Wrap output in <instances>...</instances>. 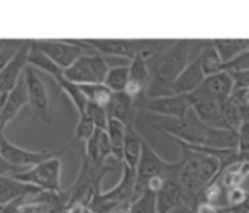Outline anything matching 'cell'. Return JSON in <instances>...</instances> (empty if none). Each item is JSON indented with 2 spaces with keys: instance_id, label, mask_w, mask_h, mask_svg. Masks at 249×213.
<instances>
[{
  "instance_id": "16",
  "label": "cell",
  "mask_w": 249,
  "mask_h": 213,
  "mask_svg": "<svg viewBox=\"0 0 249 213\" xmlns=\"http://www.w3.org/2000/svg\"><path fill=\"white\" fill-rule=\"evenodd\" d=\"M178 173H180V169L171 173L170 176L164 180V184L160 190V193L156 195V213H170L177 207H180V205H185L183 190H181Z\"/></svg>"
},
{
  "instance_id": "38",
  "label": "cell",
  "mask_w": 249,
  "mask_h": 213,
  "mask_svg": "<svg viewBox=\"0 0 249 213\" xmlns=\"http://www.w3.org/2000/svg\"><path fill=\"white\" fill-rule=\"evenodd\" d=\"M24 171H27V169H19V167L12 166V164L7 163V161L3 159V156L0 154V176H16V174L24 173Z\"/></svg>"
},
{
  "instance_id": "13",
  "label": "cell",
  "mask_w": 249,
  "mask_h": 213,
  "mask_svg": "<svg viewBox=\"0 0 249 213\" xmlns=\"http://www.w3.org/2000/svg\"><path fill=\"white\" fill-rule=\"evenodd\" d=\"M138 110H146L164 118H183L192 110L188 95H170L160 98H146L138 105Z\"/></svg>"
},
{
  "instance_id": "36",
  "label": "cell",
  "mask_w": 249,
  "mask_h": 213,
  "mask_svg": "<svg viewBox=\"0 0 249 213\" xmlns=\"http://www.w3.org/2000/svg\"><path fill=\"white\" fill-rule=\"evenodd\" d=\"M246 197H248V193L241 186L231 188V190L227 191V207H231V208L243 207L244 201H246Z\"/></svg>"
},
{
  "instance_id": "10",
  "label": "cell",
  "mask_w": 249,
  "mask_h": 213,
  "mask_svg": "<svg viewBox=\"0 0 249 213\" xmlns=\"http://www.w3.org/2000/svg\"><path fill=\"white\" fill-rule=\"evenodd\" d=\"M24 78H26L27 85V97H29V107L33 114L39 118L44 124H51V105H50V97H48V90L41 76L37 75V69L34 66H27L24 71Z\"/></svg>"
},
{
  "instance_id": "43",
  "label": "cell",
  "mask_w": 249,
  "mask_h": 213,
  "mask_svg": "<svg viewBox=\"0 0 249 213\" xmlns=\"http://www.w3.org/2000/svg\"><path fill=\"white\" fill-rule=\"evenodd\" d=\"M232 213H249L244 207H237V208H232Z\"/></svg>"
},
{
  "instance_id": "21",
  "label": "cell",
  "mask_w": 249,
  "mask_h": 213,
  "mask_svg": "<svg viewBox=\"0 0 249 213\" xmlns=\"http://www.w3.org/2000/svg\"><path fill=\"white\" fill-rule=\"evenodd\" d=\"M107 115L108 118H117L125 125H134L136 115H138V107L132 102L131 97L122 93H114L107 105Z\"/></svg>"
},
{
  "instance_id": "12",
  "label": "cell",
  "mask_w": 249,
  "mask_h": 213,
  "mask_svg": "<svg viewBox=\"0 0 249 213\" xmlns=\"http://www.w3.org/2000/svg\"><path fill=\"white\" fill-rule=\"evenodd\" d=\"M234 92V78L229 71H220L217 75L207 76L203 83L188 95L190 103L194 100H215V102L224 103L232 97Z\"/></svg>"
},
{
  "instance_id": "28",
  "label": "cell",
  "mask_w": 249,
  "mask_h": 213,
  "mask_svg": "<svg viewBox=\"0 0 249 213\" xmlns=\"http://www.w3.org/2000/svg\"><path fill=\"white\" fill-rule=\"evenodd\" d=\"M127 83H129V65H125V66H114V68L108 69L104 85L112 93H122L127 88Z\"/></svg>"
},
{
  "instance_id": "19",
  "label": "cell",
  "mask_w": 249,
  "mask_h": 213,
  "mask_svg": "<svg viewBox=\"0 0 249 213\" xmlns=\"http://www.w3.org/2000/svg\"><path fill=\"white\" fill-rule=\"evenodd\" d=\"M37 186L29 183H22L14 176H0V207L9 205L12 201L19 200L22 197H31V195L39 193Z\"/></svg>"
},
{
  "instance_id": "5",
  "label": "cell",
  "mask_w": 249,
  "mask_h": 213,
  "mask_svg": "<svg viewBox=\"0 0 249 213\" xmlns=\"http://www.w3.org/2000/svg\"><path fill=\"white\" fill-rule=\"evenodd\" d=\"M108 69L110 68L102 54H85L65 69V78L75 85H102Z\"/></svg>"
},
{
  "instance_id": "4",
  "label": "cell",
  "mask_w": 249,
  "mask_h": 213,
  "mask_svg": "<svg viewBox=\"0 0 249 213\" xmlns=\"http://www.w3.org/2000/svg\"><path fill=\"white\" fill-rule=\"evenodd\" d=\"M180 159L178 161H164L154 151L153 147L144 141V146H142V156L141 161H139V166L136 169V190H134V198L132 201L138 200L139 197L146 193V188H148V183L153 178L156 176H163L168 178L171 173L180 169Z\"/></svg>"
},
{
  "instance_id": "24",
  "label": "cell",
  "mask_w": 249,
  "mask_h": 213,
  "mask_svg": "<svg viewBox=\"0 0 249 213\" xmlns=\"http://www.w3.org/2000/svg\"><path fill=\"white\" fill-rule=\"evenodd\" d=\"M198 59H200V66H202L205 78L224 71V66H226V63L220 58L219 51L213 46V39L203 41L202 48H200V53H198Z\"/></svg>"
},
{
  "instance_id": "40",
  "label": "cell",
  "mask_w": 249,
  "mask_h": 213,
  "mask_svg": "<svg viewBox=\"0 0 249 213\" xmlns=\"http://www.w3.org/2000/svg\"><path fill=\"white\" fill-rule=\"evenodd\" d=\"M170 213H197V210L194 207H190V205H180V207H177Z\"/></svg>"
},
{
  "instance_id": "22",
  "label": "cell",
  "mask_w": 249,
  "mask_h": 213,
  "mask_svg": "<svg viewBox=\"0 0 249 213\" xmlns=\"http://www.w3.org/2000/svg\"><path fill=\"white\" fill-rule=\"evenodd\" d=\"M85 156L95 164H105L112 158V146L107 131L95 129L93 135L85 144Z\"/></svg>"
},
{
  "instance_id": "30",
  "label": "cell",
  "mask_w": 249,
  "mask_h": 213,
  "mask_svg": "<svg viewBox=\"0 0 249 213\" xmlns=\"http://www.w3.org/2000/svg\"><path fill=\"white\" fill-rule=\"evenodd\" d=\"M222 114H224V120H226V125L229 131L237 132L243 125V117H241V110L239 105L234 102L232 98L226 100L222 103Z\"/></svg>"
},
{
  "instance_id": "34",
  "label": "cell",
  "mask_w": 249,
  "mask_h": 213,
  "mask_svg": "<svg viewBox=\"0 0 249 213\" xmlns=\"http://www.w3.org/2000/svg\"><path fill=\"white\" fill-rule=\"evenodd\" d=\"M87 115H90L95 124L97 129H102V131H107V125H108V115H107V108L100 107L97 103H90L87 105Z\"/></svg>"
},
{
  "instance_id": "44",
  "label": "cell",
  "mask_w": 249,
  "mask_h": 213,
  "mask_svg": "<svg viewBox=\"0 0 249 213\" xmlns=\"http://www.w3.org/2000/svg\"><path fill=\"white\" fill-rule=\"evenodd\" d=\"M243 207L246 208V210L249 212V195H248V197H246V201H244V205H243Z\"/></svg>"
},
{
  "instance_id": "15",
  "label": "cell",
  "mask_w": 249,
  "mask_h": 213,
  "mask_svg": "<svg viewBox=\"0 0 249 213\" xmlns=\"http://www.w3.org/2000/svg\"><path fill=\"white\" fill-rule=\"evenodd\" d=\"M31 43L26 41L24 46L17 51V54L5 65V68L0 71V93H9L17 86L24 71L29 66V54H31Z\"/></svg>"
},
{
  "instance_id": "27",
  "label": "cell",
  "mask_w": 249,
  "mask_h": 213,
  "mask_svg": "<svg viewBox=\"0 0 249 213\" xmlns=\"http://www.w3.org/2000/svg\"><path fill=\"white\" fill-rule=\"evenodd\" d=\"M213 46L219 51L222 61L227 65L249 51V39H213Z\"/></svg>"
},
{
  "instance_id": "35",
  "label": "cell",
  "mask_w": 249,
  "mask_h": 213,
  "mask_svg": "<svg viewBox=\"0 0 249 213\" xmlns=\"http://www.w3.org/2000/svg\"><path fill=\"white\" fill-rule=\"evenodd\" d=\"M237 152L239 158L249 154V122H243L241 129L237 131Z\"/></svg>"
},
{
  "instance_id": "39",
  "label": "cell",
  "mask_w": 249,
  "mask_h": 213,
  "mask_svg": "<svg viewBox=\"0 0 249 213\" xmlns=\"http://www.w3.org/2000/svg\"><path fill=\"white\" fill-rule=\"evenodd\" d=\"M234 78V86H249V69L244 71H234L231 73Z\"/></svg>"
},
{
  "instance_id": "14",
  "label": "cell",
  "mask_w": 249,
  "mask_h": 213,
  "mask_svg": "<svg viewBox=\"0 0 249 213\" xmlns=\"http://www.w3.org/2000/svg\"><path fill=\"white\" fill-rule=\"evenodd\" d=\"M149 68L148 61H146L144 54H138L134 59H131L129 63V83L127 88H125V95L131 97L132 102L136 103V107L142 102V100L148 98L149 92Z\"/></svg>"
},
{
  "instance_id": "18",
  "label": "cell",
  "mask_w": 249,
  "mask_h": 213,
  "mask_svg": "<svg viewBox=\"0 0 249 213\" xmlns=\"http://www.w3.org/2000/svg\"><path fill=\"white\" fill-rule=\"evenodd\" d=\"M24 105H29V97H27L26 78L22 76L16 88L12 92H9V95H7L5 107H3L2 114H0V129L5 131V127L17 117V114H19Z\"/></svg>"
},
{
  "instance_id": "33",
  "label": "cell",
  "mask_w": 249,
  "mask_h": 213,
  "mask_svg": "<svg viewBox=\"0 0 249 213\" xmlns=\"http://www.w3.org/2000/svg\"><path fill=\"white\" fill-rule=\"evenodd\" d=\"M131 213H156V195L146 191L131 203Z\"/></svg>"
},
{
  "instance_id": "11",
  "label": "cell",
  "mask_w": 249,
  "mask_h": 213,
  "mask_svg": "<svg viewBox=\"0 0 249 213\" xmlns=\"http://www.w3.org/2000/svg\"><path fill=\"white\" fill-rule=\"evenodd\" d=\"M70 193L66 191H39L31 195L20 205L19 213H63L70 208Z\"/></svg>"
},
{
  "instance_id": "17",
  "label": "cell",
  "mask_w": 249,
  "mask_h": 213,
  "mask_svg": "<svg viewBox=\"0 0 249 213\" xmlns=\"http://www.w3.org/2000/svg\"><path fill=\"white\" fill-rule=\"evenodd\" d=\"M205 80V75H203V69L200 66V59L198 56L195 59H192L187 65V68L180 73V76L177 78L173 85V95H190L195 90L198 88L200 85Z\"/></svg>"
},
{
  "instance_id": "42",
  "label": "cell",
  "mask_w": 249,
  "mask_h": 213,
  "mask_svg": "<svg viewBox=\"0 0 249 213\" xmlns=\"http://www.w3.org/2000/svg\"><path fill=\"white\" fill-rule=\"evenodd\" d=\"M215 213H232V208L231 207H219Z\"/></svg>"
},
{
  "instance_id": "25",
  "label": "cell",
  "mask_w": 249,
  "mask_h": 213,
  "mask_svg": "<svg viewBox=\"0 0 249 213\" xmlns=\"http://www.w3.org/2000/svg\"><path fill=\"white\" fill-rule=\"evenodd\" d=\"M53 80H54V83L58 85L59 92H65L66 95H68V98L71 100V103L75 105L76 112H78V115L85 114L89 102H87V98H85V95H83L80 85H75V83H71L70 80H66L65 78V71L59 73V75H56Z\"/></svg>"
},
{
  "instance_id": "31",
  "label": "cell",
  "mask_w": 249,
  "mask_h": 213,
  "mask_svg": "<svg viewBox=\"0 0 249 213\" xmlns=\"http://www.w3.org/2000/svg\"><path fill=\"white\" fill-rule=\"evenodd\" d=\"M95 129L97 127H95V124H93V120H92L90 115H87V114L80 115L78 124H76V127H75V135H73V139L68 142V147L71 144H75L76 141H85L87 142L93 135Z\"/></svg>"
},
{
  "instance_id": "45",
  "label": "cell",
  "mask_w": 249,
  "mask_h": 213,
  "mask_svg": "<svg viewBox=\"0 0 249 213\" xmlns=\"http://www.w3.org/2000/svg\"><path fill=\"white\" fill-rule=\"evenodd\" d=\"M0 210H2V207H0Z\"/></svg>"
},
{
  "instance_id": "37",
  "label": "cell",
  "mask_w": 249,
  "mask_h": 213,
  "mask_svg": "<svg viewBox=\"0 0 249 213\" xmlns=\"http://www.w3.org/2000/svg\"><path fill=\"white\" fill-rule=\"evenodd\" d=\"M231 98L239 107H249V86H234Z\"/></svg>"
},
{
  "instance_id": "20",
  "label": "cell",
  "mask_w": 249,
  "mask_h": 213,
  "mask_svg": "<svg viewBox=\"0 0 249 213\" xmlns=\"http://www.w3.org/2000/svg\"><path fill=\"white\" fill-rule=\"evenodd\" d=\"M192 110L209 127L229 131L226 125V120H224L222 103L220 102H215V100H194L192 102Z\"/></svg>"
},
{
  "instance_id": "41",
  "label": "cell",
  "mask_w": 249,
  "mask_h": 213,
  "mask_svg": "<svg viewBox=\"0 0 249 213\" xmlns=\"http://www.w3.org/2000/svg\"><path fill=\"white\" fill-rule=\"evenodd\" d=\"M241 188H243V190L249 195V173L246 174V178H244V181H243V184H241Z\"/></svg>"
},
{
  "instance_id": "8",
  "label": "cell",
  "mask_w": 249,
  "mask_h": 213,
  "mask_svg": "<svg viewBox=\"0 0 249 213\" xmlns=\"http://www.w3.org/2000/svg\"><path fill=\"white\" fill-rule=\"evenodd\" d=\"M14 178H17L22 183H29L37 186L39 190L44 191H63L61 188V159L59 156L39 163L36 166L29 167L24 173L16 174Z\"/></svg>"
},
{
  "instance_id": "9",
  "label": "cell",
  "mask_w": 249,
  "mask_h": 213,
  "mask_svg": "<svg viewBox=\"0 0 249 213\" xmlns=\"http://www.w3.org/2000/svg\"><path fill=\"white\" fill-rule=\"evenodd\" d=\"M82 43L99 54L134 59L148 49L153 39H85Z\"/></svg>"
},
{
  "instance_id": "6",
  "label": "cell",
  "mask_w": 249,
  "mask_h": 213,
  "mask_svg": "<svg viewBox=\"0 0 249 213\" xmlns=\"http://www.w3.org/2000/svg\"><path fill=\"white\" fill-rule=\"evenodd\" d=\"M33 46L37 48L44 56L51 59L61 69H68L76 59L89 54V48L80 41H61V39H39L33 41Z\"/></svg>"
},
{
  "instance_id": "23",
  "label": "cell",
  "mask_w": 249,
  "mask_h": 213,
  "mask_svg": "<svg viewBox=\"0 0 249 213\" xmlns=\"http://www.w3.org/2000/svg\"><path fill=\"white\" fill-rule=\"evenodd\" d=\"M142 146H144L142 135L136 131L134 125H127L124 142V164H127L132 169H138L142 156Z\"/></svg>"
},
{
  "instance_id": "1",
  "label": "cell",
  "mask_w": 249,
  "mask_h": 213,
  "mask_svg": "<svg viewBox=\"0 0 249 213\" xmlns=\"http://www.w3.org/2000/svg\"><path fill=\"white\" fill-rule=\"evenodd\" d=\"M203 41H153L144 51L151 82L148 98L173 95V85L187 65L200 53Z\"/></svg>"
},
{
  "instance_id": "29",
  "label": "cell",
  "mask_w": 249,
  "mask_h": 213,
  "mask_svg": "<svg viewBox=\"0 0 249 213\" xmlns=\"http://www.w3.org/2000/svg\"><path fill=\"white\" fill-rule=\"evenodd\" d=\"M80 88H82L87 102L97 103V105L105 107V108H107L112 95H114V93H112L110 90L104 85V83H102V85H80Z\"/></svg>"
},
{
  "instance_id": "32",
  "label": "cell",
  "mask_w": 249,
  "mask_h": 213,
  "mask_svg": "<svg viewBox=\"0 0 249 213\" xmlns=\"http://www.w3.org/2000/svg\"><path fill=\"white\" fill-rule=\"evenodd\" d=\"M24 43L26 41L20 39H0V71L17 54V51L24 46Z\"/></svg>"
},
{
  "instance_id": "26",
  "label": "cell",
  "mask_w": 249,
  "mask_h": 213,
  "mask_svg": "<svg viewBox=\"0 0 249 213\" xmlns=\"http://www.w3.org/2000/svg\"><path fill=\"white\" fill-rule=\"evenodd\" d=\"M125 129L127 125L122 124L117 118H108L107 134L112 146V158L124 163V142H125Z\"/></svg>"
},
{
  "instance_id": "2",
  "label": "cell",
  "mask_w": 249,
  "mask_h": 213,
  "mask_svg": "<svg viewBox=\"0 0 249 213\" xmlns=\"http://www.w3.org/2000/svg\"><path fill=\"white\" fill-rule=\"evenodd\" d=\"M154 129L175 141L188 146H200L209 149H237V132L213 129L205 125L194 110L183 118H164L154 124Z\"/></svg>"
},
{
  "instance_id": "3",
  "label": "cell",
  "mask_w": 249,
  "mask_h": 213,
  "mask_svg": "<svg viewBox=\"0 0 249 213\" xmlns=\"http://www.w3.org/2000/svg\"><path fill=\"white\" fill-rule=\"evenodd\" d=\"M180 142V184L183 190V203L197 208L203 190L215 180L222 171V161L213 154L200 152L192 149L188 144Z\"/></svg>"
},
{
  "instance_id": "7",
  "label": "cell",
  "mask_w": 249,
  "mask_h": 213,
  "mask_svg": "<svg viewBox=\"0 0 249 213\" xmlns=\"http://www.w3.org/2000/svg\"><path fill=\"white\" fill-rule=\"evenodd\" d=\"M66 149H68V144L65 147L58 149V151H48V149H43V151H29V149H24L12 144L7 139L5 131L0 129V154L3 156V159L7 163L19 167V169H29V167L36 166L39 163H44V161L54 158V156H61Z\"/></svg>"
}]
</instances>
